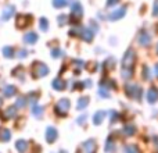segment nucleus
Here are the masks:
<instances>
[{
    "label": "nucleus",
    "mask_w": 158,
    "mask_h": 153,
    "mask_svg": "<svg viewBox=\"0 0 158 153\" xmlns=\"http://www.w3.org/2000/svg\"><path fill=\"white\" fill-rule=\"evenodd\" d=\"M27 145H28V143L25 142V141H22V139L18 141V142L15 143V146H17V149H18L19 153H24L25 151H27Z\"/></svg>",
    "instance_id": "3"
},
{
    "label": "nucleus",
    "mask_w": 158,
    "mask_h": 153,
    "mask_svg": "<svg viewBox=\"0 0 158 153\" xmlns=\"http://www.w3.org/2000/svg\"><path fill=\"white\" fill-rule=\"evenodd\" d=\"M123 14H125V10H119V11H117V14H115V15H111V18L112 20H117V18H119V17H122Z\"/></svg>",
    "instance_id": "6"
},
{
    "label": "nucleus",
    "mask_w": 158,
    "mask_h": 153,
    "mask_svg": "<svg viewBox=\"0 0 158 153\" xmlns=\"http://www.w3.org/2000/svg\"><path fill=\"white\" fill-rule=\"evenodd\" d=\"M3 139H4V141H8V139H10V132H8V131H4V132H3Z\"/></svg>",
    "instance_id": "10"
},
{
    "label": "nucleus",
    "mask_w": 158,
    "mask_h": 153,
    "mask_svg": "<svg viewBox=\"0 0 158 153\" xmlns=\"http://www.w3.org/2000/svg\"><path fill=\"white\" fill-rule=\"evenodd\" d=\"M36 39H38V38H36L35 33H28V35L25 36V41H27V42H31V43H32V42H35Z\"/></svg>",
    "instance_id": "5"
},
{
    "label": "nucleus",
    "mask_w": 158,
    "mask_h": 153,
    "mask_svg": "<svg viewBox=\"0 0 158 153\" xmlns=\"http://www.w3.org/2000/svg\"><path fill=\"white\" fill-rule=\"evenodd\" d=\"M69 107V102L68 100H61L60 103L56 106V111H58L60 114H65L67 109Z\"/></svg>",
    "instance_id": "1"
},
{
    "label": "nucleus",
    "mask_w": 158,
    "mask_h": 153,
    "mask_svg": "<svg viewBox=\"0 0 158 153\" xmlns=\"http://www.w3.org/2000/svg\"><path fill=\"white\" fill-rule=\"evenodd\" d=\"M156 74H157V75H158V66H157V67H156Z\"/></svg>",
    "instance_id": "11"
},
{
    "label": "nucleus",
    "mask_w": 158,
    "mask_h": 153,
    "mask_svg": "<svg viewBox=\"0 0 158 153\" xmlns=\"http://www.w3.org/2000/svg\"><path fill=\"white\" fill-rule=\"evenodd\" d=\"M46 138L49 142H54V139L57 138V131H56L54 128H47V132H46Z\"/></svg>",
    "instance_id": "2"
},
{
    "label": "nucleus",
    "mask_w": 158,
    "mask_h": 153,
    "mask_svg": "<svg viewBox=\"0 0 158 153\" xmlns=\"http://www.w3.org/2000/svg\"><path fill=\"white\" fill-rule=\"evenodd\" d=\"M65 0H54V6L56 7H63V6H65Z\"/></svg>",
    "instance_id": "7"
},
{
    "label": "nucleus",
    "mask_w": 158,
    "mask_h": 153,
    "mask_svg": "<svg viewBox=\"0 0 158 153\" xmlns=\"http://www.w3.org/2000/svg\"><path fill=\"white\" fill-rule=\"evenodd\" d=\"M136 152L137 151L135 146H128V148H126V153H136Z\"/></svg>",
    "instance_id": "9"
},
{
    "label": "nucleus",
    "mask_w": 158,
    "mask_h": 153,
    "mask_svg": "<svg viewBox=\"0 0 158 153\" xmlns=\"http://www.w3.org/2000/svg\"><path fill=\"white\" fill-rule=\"evenodd\" d=\"M103 117H104L103 113H98V114H96V117H94V124H98V123H100V120H103Z\"/></svg>",
    "instance_id": "8"
},
{
    "label": "nucleus",
    "mask_w": 158,
    "mask_h": 153,
    "mask_svg": "<svg viewBox=\"0 0 158 153\" xmlns=\"http://www.w3.org/2000/svg\"><path fill=\"white\" fill-rule=\"evenodd\" d=\"M147 98H148V100H150L151 103H154V100L158 98V92L156 89H150V92L147 93Z\"/></svg>",
    "instance_id": "4"
}]
</instances>
